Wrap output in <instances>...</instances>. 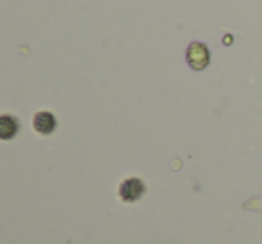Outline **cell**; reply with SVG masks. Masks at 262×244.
Listing matches in <instances>:
<instances>
[{
	"label": "cell",
	"instance_id": "cell-2",
	"mask_svg": "<svg viewBox=\"0 0 262 244\" xmlns=\"http://www.w3.org/2000/svg\"><path fill=\"white\" fill-rule=\"evenodd\" d=\"M120 198L127 203H134L145 194V184L141 182L139 179H127L120 184Z\"/></svg>",
	"mask_w": 262,
	"mask_h": 244
},
{
	"label": "cell",
	"instance_id": "cell-3",
	"mask_svg": "<svg viewBox=\"0 0 262 244\" xmlns=\"http://www.w3.org/2000/svg\"><path fill=\"white\" fill-rule=\"evenodd\" d=\"M187 62L193 66L194 70H202L209 64V50L202 43H193L187 49Z\"/></svg>",
	"mask_w": 262,
	"mask_h": 244
},
{
	"label": "cell",
	"instance_id": "cell-1",
	"mask_svg": "<svg viewBox=\"0 0 262 244\" xmlns=\"http://www.w3.org/2000/svg\"><path fill=\"white\" fill-rule=\"evenodd\" d=\"M32 128L39 136H50L57 128V118L50 110H38L32 118Z\"/></svg>",
	"mask_w": 262,
	"mask_h": 244
},
{
	"label": "cell",
	"instance_id": "cell-4",
	"mask_svg": "<svg viewBox=\"0 0 262 244\" xmlns=\"http://www.w3.org/2000/svg\"><path fill=\"white\" fill-rule=\"evenodd\" d=\"M20 132V121L13 114H0V141H11Z\"/></svg>",
	"mask_w": 262,
	"mask_h": 244
}]
</instances>
